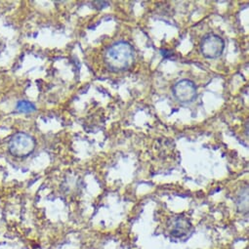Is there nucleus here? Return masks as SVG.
I'll list each match as a JSON object with an SVG mask.
<instances>
[{"instance_id": "nucleus-1", "label": "nucleus", "mask_w": 249, "mask_h": 249, "mask_svg": "<svg viewBox=\"0 0 249 249\" xmlns=\"http://www.w3.org/2000/svg\"><path fill=\"white\" fill-rule=\"evenodd\" d=\"M105 64L112 71L129 70L135 62L134 48L125 41H117L105 53Z\"/></svg>"}, {"instance_id": "nucleus-2", "label": "nucleus", "mask_w": 249, "mask_h": 249, "mask_svg": "<svg viewBox=\"0 0 249 249\" xmlns=\"http://www.w3.org/2000/svg\"><path fill=\"white\" fill-rule=\"evenodd\" d=\"M36 143L33 136L25 132H19L12 136L9 141V153L16 158L29 157L36 149Z\"/></svg>"}, {"instance_id": "nucleus-3", "label": "nucleus", "mask_w": 249, "mask_h": 249, "mask_svg": "<svg viewBox=\"0 0 249 249\" xmlns=\"http://www.w3.org/2000/svg\"><path fill=\"white\" fill-rule=\"evenodd\" d=\"M225 49L224 40L216 35L210 34L204 36L200 42V52L207 59L219 58Z\"/></svg>"}, {"instance_id": "nucleus-4", "label": "nucleus", "mask_w": 249, "mask_h": 249, "mask_svg": "<svg viewBox=\"0 0 249 249\" xmlns=\"http://www.w3.org/2000/svg\"><path fill=\"white\" fill-rule=\"evenodd\" d=\"M174 98L181 104H190L197 96L196 84L189 79H182L176 82L172 88Z\"/></svg>"}, {"instance_id": "nucleus-5", "label": "nucleus", "mask_w": 249, "mask_h": 249, "mask_svg": "<svg viewBox=\"0 0 249 249\" xmlns=\"http://www.w3.org/2000/svg\"><path fill=\"white\" fill-rule=\"evenodd\" d=\"M169 228V233L172 238L175 239H186L191 235L193 231L191 222L182 216L174 218L170 223Z\"/></svg>"}, {"instance_id": "nucleus-6", "label": "nucleus", "mask_w": 249, "mask_h": 249, "mask_svg": "<svg viewBox=\"0 0 249 249\" xmlns=\"http://www.w3.org/2000/svg\"><path fill=\"white\" fill-rule=\"evenodd\" d=\"M235 203L240 212L245 213L248 211V187L247 186H245L244 189L242 188L241 191L238 193Z\"/></svg>"}, {"instance_id": "nucleus-7", "label": "nucleus", "mask_w": 249, "mask_h": 249, "mask_svg": "<svg viewBox=\"0 0 249 249\" xmlns=\"http://www.w3.org/2000/svg\"><path fill=\"white\" fill-rule=\"evenodd\" d=\"M16 109L22 113H31L36 110V106L29 101H20L16 106Z\"/></svg>"}]
</instances>
